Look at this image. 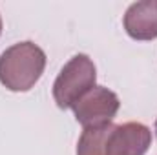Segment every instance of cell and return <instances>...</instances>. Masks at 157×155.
<instances>
[{
	"mask_svg": "<svg viewBox=\"0 0 157 155\" xmlns=\"http://www.w3.org/2000/svg\"><path fill=\"white\" fill-rule=\"evenodd\" d=\"M46 53L35 42H18L0 55V82L9 91H29L42 77Z\"/></svg>",
	"mask_w": 157,
	"mask_h": 155,
	"instance_id": "obj_1",
	"label": "cell"
},
{
	"mask_svg": "<svg viewBox=\"0 0 157 155\" xmlns=\"http://www.w3.org/2000/svg\"><path fill=\"white\" fill-rule=\"evenodd\" d=\"M97 70L88 55H75L59 73L53 84V99L60 110L73 108L78 100L95 88Z\"/></svg>",
	"mask_w": 157,
	"mask_h": 155,
	"instance_id": "obj_2",
	"label": "cell"
},
{
	"mask_svg": "<svg viewBox=\"0 0 157 155\" xmlns=\"http://www.w3.org/2000/svg\"><path fill=\"white\" fill-rule=\"evenodd\" d=\"M119 97L104 86H95L90 89L77 104L71 108L77 122L86 128H99L112 124L119 112Z\"/></svg>",
	"mask_w": 157,
	"mask_h": 155,
	"instance_id": "obj_3",
	"label": "cell"
},
{
	"mask_svg": "<svg viewBox=\"0 0 157 155\" xmlns=\"http://www.w3.org/2000/svg\"><path fill=\"white\" fill-rule=\"evenodd\" d=\"M152 144V131L141 122L112 124L104 155H144Z\"/></svg>",
	"mask_w": 157,
	"mask_h": 155,
	"instance_id": "obj_4",
	"label": "cell"
},
{
	"mask_svg": "<svg viewBox=\"0 0 157 155\" xmlns=\"http://www.w3.org/2000/svg\"><path fill=\"white\" fill-rule=\"evenodd\" d=\"M124 29L135 40L157 39V0L132 4L124 15Z\"/></svg>",
	"mask_w": 157,
	"mask_h": 155,
	"instance_id": "obj_5",
	"label": "cell"
},
{
	"mask_svg": "<svg viewBox=\"0 0 157 155\" xmlns=\"http://www.w3.org/2000/svg\"><path fill=\"white\" fill-rule=\"evenodd\" d=\"M110 126L112 124L99 126V128H86L78 139L77 155H104Z\"/></svg>",
	"mask_w": 157,
	"mask_h": 155,
	"instance_id": "obj_6",
	"label": "cell"
},
{
	"mask_svg": "<svg viewBox=\"0 0 157 155\" xmlns=\"http://www.w3.org/2000/svg\"><path fill=\"white\" fill-rule=\"evenodd\" d=\"M0 33H2V18H0Z\"/></svg>",
	"mask_w": 157,
	"mask_h": 155,
	"instance_id": "obj_7",
	"label": "cell"
},
{
	"mask_svg": "<svg viewBox=\"0 0 157 155\" xmlns=\"http://www.w3.org/2000/svg\"><path fill=\"white\" fill-rule=\"evenodd\" d=\"M155 133H157V120H155Z\"/></svg>",
	"mask_w": 157,
	"mask_h": 155,
	"instance_id": "obj_8",
	"label": "cell"
}]
</instances>
